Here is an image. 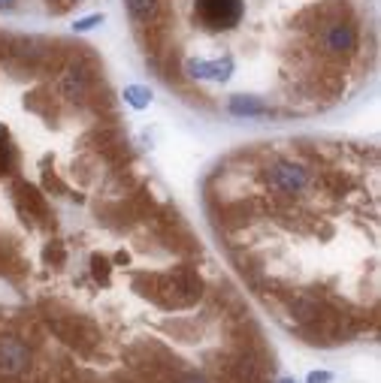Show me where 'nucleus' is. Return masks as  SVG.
<instances>
[{"label": "nucleus", "mask_w": 381, "mask_h": 383, "mask_svg": "<svg viewBox=\"0 0 381 383\" xmlns=\"http://www.w3.org/2000/svg\"><path fill=\"white\" fill-rule=\"evenodd\" d=\"M140 290L164 311H185L203 299V278L194 265H176L173 272H152L140 278Z\"/></svg>", "instance_id": "obj_1"}, {"label": "nucleus", "mask_w": 381, "mask_h": 383, "mask_svg": "<svg viewBox=\"0 0 381 383\" xmlns=\"http://www.w3.org/2000/svg\"><path fill=\"white\" fill-rule=\"evenodd\" d=\"M315 46H321L324 55L336 61L354 58L360 51V21L348 9L339 15H330L315 27Z\"/></svg>", "instance_id": "obj_2"}, {"label": "nucleus", "mask_w": 381, "mask_h": 383, "mask_svg": "<svg viewBox=\"0 0 381 383\" xmlns=\"http://www.w3.org/2000/svg\"><path fill=\"white\" fill-rule=\"evenodd\" d=\"M263 182L272 190L275 199H300L306 190L312 187V166L303 161H294V157H275L263 166Z\"/></svg>", "instance_id": "obj_3"}, {"label": "nucleus", "mask_w": 381, "mask_h": 383, "mask_svg": "<svg viewBox=\"0 0 381 383\" xmlns=\"http://www.w3.org/2000/svg\"><path fill=\"white\" fill-rule=\"evenodd\" d=\"M42 326L49 335L73 347L82 356H91L94 347L100 344V329L91 317L85 314H42Z\"/></svg>", "instance_id": "obj_4"}, {"label": "nucleus", "mask_w": 381, "mask_h": 383, "mask_svg": "<svg viewBox=\"0 0 381 383\" xmlns=\"http://www.w3.org/2000/svg\"><path fill=\"white\" fill-rule=\"evenodd\" d=\"M246 15V0H190V21L203 30H233Z\"/></svg>", "instance_id": "obj_5"}, {"label": "nucleus", "mask_w": 381, "mask_h": 383, "mask_svg": "<svg viewBox=\"0 0 381 383\" xmlns=\"http://www.w3.org/2000/svg\"><path fill=\"white\" fill-rule=\"evenodd\" d=\"M30 365V347L21 335L4 332L0 335V383L18 380Z\"/></svg>", "instance_id": "obj_6"}, {"label": "nucleus", "mask_w": 381, "mask_h": 383, "mask_svg": "<svg viewBox=\"0 0 381 383\" xmlns=\"http://www.w3.org/2000/svg\"><path fill=\"white\" fill-rule=\"evenodd\" d=\"M13 206H16V211H18L21 220H49V215H52L46 194H42V190H37L34 184H25V182L16 187Z\"/></svg>", "instance_id": "obj_7"}, {"label": "nucleus", "mask_w": 381, "mask_h": 383, "mask_svg": "<svg viewBox=\"0 0 381 383\" xmlns=\"http://www.w3.org/2000/svg\"><path fill=\"white\" fill-rule=\"evenodd\" d=\"M124 4H127V15H131L136 30L167 21V0H124Z\"/></svg>", "instance_id": "obj_8"}, {"label": "nucleus", "mask_w": 381, "mask_h": 383, "mask_svg": "<svg viewBox=\"0 0 381 383\" xmlns=\"http://www.w3.org/2000/svg\"><path fill=\"white\" fill-rule=\"evenodd\" d=\"M227 112L233 115V118H267V115H272V109L260 97H248V94H236V97H230Z\"/></svg>", "instance_id": "obj_9"}, {"label": "nucleus", "mask_w": 381, "mask_h": 383, "mask_svg": "<svg viewBox=\"0 0 381 383\" xmlns=\"http://www.w3.org/2000/svg\"><path fill=\"white\" fill-rule=\"evenodd\" d=\"M18 169V148L9 139V130L0 124V175H13Z\"/></svg>", "instance_id": "obj_10"}, {"label": "nucleus", "mask_w": 381, "mask_h": 383, "mask_svg": "<svg viewBox=\"0 0 381 383\" xmlns=\"http://www.w3.org/2000/svg\"><path fill=\"white\" fill-rule=\"evenodd\" d=\"M91 278L97 281L100 287H109V281H112V260L103 257V253H94V257H91Z\"/></svg>", "instance_id": "obj_11"}, {"label": "nucleus", "mask_w": 381, "mask_h": 383, "mask_svg": "<svg viewBox=\"0 0 381 383\" xmlns=\"http://www.w3.org/2000/svg\"><path fill=\"white\" fill-rule=\"evenodd\" d=\"M124 103L133 106V109H145L152 103V91L143 88V84H127L124 88Z\"/></svg>", "instance_id": "obj_12"}, {"label": "nucleus", "mask_w": 381, "mask_h": 383, "mask_svg": "<svg viewBox=\"0 0 381 383\" xmlns=\"http://www.w3.org/2000/svg\"><path fill=\"white\" fill-rule=\"evenodd\" d=\"M42 260H46L49 265H55V269H61V265L67 263V248H64V241H49L46 251H42Z\"/></svg>", "instance_id": "obj_13"}, {"label": "nucleus", "mask_w": 381, "mask_h": 383, "mask_svg": "<svg viewBox=\"0 0 381 383\" xmlns=\"http://www.w3.org/2000/svg\"><path fill=\"white\" fill-rule=\"evenodd\" d=\"M28 109L37 112V115H52V97H49V94H30Z\"/></svg>", "instance_id": "obj_14"}, {"label": "nucleus", "mask_w": 381, "mask_h": 383, "mask_svg": "<svg viewBox=\"0 0 381 383\" xmlns=\"http://www.w3.org/2000/svg\"><path fill=\"white\" fill-rule=\"evenodd\" d=\"M97 25H103V13H94L88 18H79L76 25H73V30H76V34H85V30H91V27H97Z\"/></svg>", "instance_id": "obj_15"}, {"label": "nucleus", "mask_w": 381, "mask_h": 383, "mask_svg": "<svg viewBox=\"0 0 381 383\" xmlns=\"http://www.w3.org/2000/svg\"><path fill=\"white\" fill-rule=\"evenodd\" d=\"M173 383H209L206 375H197V371H179L173 377Z\"/></svg>", "instance_id": "obj_16"}, {"label": "nucleus", "mask_w": 381, "mask_h": 383, "mask_svg": "<svg viewBox=\"0 0 381 383\" xmlns=\"http://www.w3.org/2000/svg\"><path fill=\"white\" fill-rule=\"evenodd\" d=\"M306 383H333V375L330 371H312V375L306 377Z\"/></svg>", "instance_id": "obj_17"}, {"label": "nucleus", "mask_w": 381, "mask_h": 383, "mask_svg": "<svg viewBox=\"0 0 381 383\" xmlns=\"http://www.w3.org/2000/svg\"><path fill=\"white\" fill-rule=\"evenodd\" d=\"M18 0H0V13H9V9H16Z\"/></svg>", "instance_id": "obj_18"}, {"label": "nucleus", "mask_w": 381, "mask_h": 383, "mask_svg": "<svg viewBox=\"0 0 381 383\" xmlns=\"http://www.w3.org/2000/svg\"><path fill=\"white\" fill-rule=\"evenodd\" d=\"M115 383H143V380H140V377H119Z\"/></svg>", "instance_id": "obj_19"}, {"label": "nucleus", "mask_w": 381, "mask_h": 383, "mask_svg": "<svg viewBox=\"0 0 381 383\" xmlns=\"http://www.w3.org/2000/svg\"><path fill=\"white\" fill-rule=\"evenodd\" d=\"M275 383H296L294 377H282V380H275Z\"/></svg>", "instance_id": "obj_20"}]
</instances>
